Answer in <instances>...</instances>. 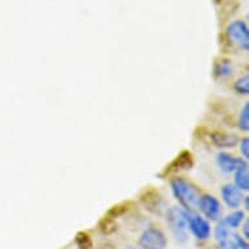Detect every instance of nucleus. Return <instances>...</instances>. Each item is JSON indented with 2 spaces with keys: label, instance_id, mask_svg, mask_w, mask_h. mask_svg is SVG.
Listing matches in <instances>:
<instances>
[{
  "label": "nucleus",
  "instance_id": "f257e3e1",
  "mask_svg": "<svg viewBox=\"0 0 249 249\" xmlns=\"http://www.w3.org/2000/svg\"><path fill=\"white\" fill-rule=\"evenodd\" d=\"M171 189L175 198L179 201L184 210L189 213H195V210H197L201 193L191 181L180 176L174 178L171 180Z\"/></svg>",
  "mask_w": 249,
  "mask_h": 249
},
{
  "label": "nucleus",
  "instance_id": "f03ea898",
  "mask_svg": "<svg viewBox=\"0 0 249 249\" xmlns=\"http://www.w3.org/2000/svg\"><path fill=\"white\" fill-rule=\"evenodd\" d=\"M188 214L189 212L179 206H172L166 214L170 230L179 244H184L188 240Z\"/></svg>",
  "mask_w": 249,
  "mask_h": 249
},
{
  "label": "nucleus",
  "instance_id": "7ed1b4c3",
  "mask_svg": "<svg viewBox=\"0 0 249 249\" xmlns=\"http://www.w3.org/2000/svg\"><path fill=\"white\" fill-rule=\"evenodd\" d=\"M229 41L243 51L249 50V29L243 20H235L226 30Z\"/></svg>",
  "mask_w": 249,
  "mask_h": 249
},
{
  "label": "nucleus",
  "instance_id": "20e7f679",
  "mask_svg": "<svg viewBox=\"0 0 249 249\" xmlns=\"http://www.w3.org/2000/svg\"><path fill=\"white\" fill-rule=\"evenodd\" d=\"M139 245L142 249H166L167 237L162 230L147 227L139 237Z\"/></svg>",
  "mask_w": 249,
  "mask_h": 249
},
{
  "label": "nucleus",
  "instance_id": "39448f33",
  "mask_svg": "<svg viewBox=\"0 0 249 249\" xmlns=\"http://www.w3.org/2000/svg\"><path fill=\"white\" fill-rule=\"evenodd\" d=\"M197 209L205 215V219L218 222L222 218V205L212 195H204L200 197Z\"/></svg>",
  "mask_w": 249,
  "mask_h": 249
},
{
  "label": "nucleus",
  "instance_id": "423d86ee",
  "mask_svg": "<svg viewBox=\"0 0 249 249\" xmlns=\"http://www.w3.org/2000/svg\"><path fill=\"white\" fill-rule=\"evenodd\" d=\"M188 230L197 240L201 241L209 239L212 233V227L208 219H205L204 216L198 215L196 213L188 214Z\"/></svg>",
  "mask_w": 249,
  "mask_h": 249
},
{
  "label": "nucleus",
  "instance_id": "0eeeda50",
  "mask_svg": "<svg viewBox=\"0 0 249 249\" xmlns=\"http://www.w3.org/2000/svg\"><path fill=\"white\" fill-rule=\"evenodd\" d=\"M216 164H218V167L221 168V171H223L225 174H232V172H235L236 170H239V168L248 163L241 158H236V157H233V155L229 154L226 151H221L219 154L216 155Z\"/></svg>",
  "mask_w": 249,
  "mask_h": 249
},
{
  "label": "nucleus",
  "instance_id": "6e6552de",
  "mask_svg": "<svg viewBox=\"0 0 249 249\" xmlns=\"http://www.w3.org/2000/svg\"><path fill=\"white\" fill-rule=\"evenodd\" d=\"M222 195V200L225 202L229 208L231 209H236L239 208L241 204H243V192L240 189H237L233 184H227L225 185L221 191Z\"/></svg>",
  "mask_w": 249,
  "mask_h": 249
},
{
  "label": "nucleus",
  "instance_id": "1a4fd4ad",
  "mask_svg": "<svg viewBox=\"0 0 249 249\" xmlns=\"http://www.w3.org/2000/svg\"><path fill=\"white\" fill-rule=\"evenodd\" d=\"M210 140L216 147H225V149L236 146L239 142L236 136L232 133H226V132H213L210 135Z\"/></svg>",
  "mask_w": 249,
  "mask_h": 249
},
{
  "label": "nucleus",
  "instance_id": "9d476101",
  "mask_svg": "<svg viewBox=\"0 0 249 249\" xmlns=\"http://www.w3.org/2000/svg\"><path fill=\"white\" fill-rule=\"evenodd\" d=\"M141 201L146 206V209L155 213H158V209L162 208V205H163V198L160 193L155 192L154 189H146L141 195Z\"/></svg>",
  "mask_w": 249,
  "mask_h": 249
},
{
  "label": "nucleus",
  "instance_id": "9b49d317",
  "mask_svg": "<svg viewBox=\"0 0 249 249\" xmlns=\"http://www.w3.org/2000/svg\"><path fill=\"white\" fill-rule=\"evenodd\" d=\"M193 166V157L189 151H183L178 155L174 162L168 167L172 171H183V170H189Z\"/></svg>",
  "mask_w": 249,
  "mask_h": 249
},
{
  "label": "nucleus",
  "instance_id": "f8f14e48",
  "mask_svg": "<svg viewBox=\"0 0 249 249\" xmlns=\"http://www.w3.org/2000/svg\"><path fill=\"white\" fill-rule=\"evenodd\" d=\"M235 174V187L237 189H240L241 192H247L249 191V168L248 164H245L243 167L233 172Z\"/></svg>",
  "mask_w": 249,
  "mask_h": 249
},
{
  "label": "nucleus",
  "instance_id": "ddd939ff",
  "mask_svg": "<svg viewBox=\"0 0 249 249\" xmlns=\"http://www.w3.org/2000/svg\"><path fill=\"white\" fill-rule=\"evenodd\" d=\"M233 73L232 63L227 59H222L215 64L214 74L216 78H229Z\"/></svg>",
  "mask_w": 249,
  "mask_h": 249
},
{
  "label": "nucleus",
  "instance_id": "4468645a",
  "mask_svg": "<svg viewBox=\"0 0 249 249\" xmlns=\"http://www.w3.org/2000/svg\"><path fill=\"white\" fill-rule=\"evenodd\" d=\"M244 218V212H241V210H235V212H232L231 214H229V215L226 216L223 222H225L226 226H227L229 229H237V227L243 223Z\"/></svg>",
  "mask_w": 249,
  "mask_h": 249
},
{
  "label": "nucleus",
  "instance_id": "2eb2a0df",
  "mask_svg": "<svg viewBox=\"0 0 249 249\" xmlns=\"http://www.w3.org/2000/svg\"><path fill=\"white\" fill-rule=\"evenodd\" d=\"M230 229L226 226V223L223 221L218 222V225L215 227V231H214V237L218 244H222L225 241L230 240Z\"/></svg>",
  "mask_w": 249,
  "mask_h": 249
},
{
  "label": "nucleus",
  "instance_id": "dca6fc26",
  "mask_svg": "<svg viewBox=\"0 0 249 249\" xmlns=\"http://www.w3.org/2000/svg\"><path fill=\"white\" fill-rule=\"evenodd\" d=\"M233 89L236 91L237 94L241 95H248L249 94V76H244L240 77L235 84H233Z\"/></svg>",
  "mask_w": 249,
  "mask_h": 249
},
{
  "label": "nucleus",
  "instance_id": "f3484780",
  "mask_svg": "<svg viewBox=\"0 0 249 249\" xmlns=\"http://www.w3.org/2000/svg\"><path fill=\"white\" fill-rule=\"evenodd\" d=\"M239 128L243 132L249 131V105L245 103L239 115Z\"/></svg>",
  "mask_w": 249,
  "mask_h": 249
},
{
  "label": "nucleus",
  "instance_id": "a211bd4d",
  "mask_svg": "<svg viewBox=\"0 0 249 249\" xmlns=\"http://www.w3.org/2000/svg\"><path fill=\"white\" fill-rule=\"evenodd\" d=\"M233 243H235V245L237 247V249H249V244L248 241H247V239H244V237H241L240 235H233Z\"/></svg>",
  "mask_w": 249,
  "mask_h": 249
},
{
  "label": "nucleus",
  "instance_id": "6ab92c4d",
  "mask_svg": "<svg viewBox=\"0 0 249 249\" xmlns=\"http://www.w3.org/2000/svg\"><path fill=\"white\" fill-rule=\"evenodd\" d=\"M239 145H240L241 155L244 157L245 160H248L249 158V139L248 137H245V139L241 140Z\"/></svg>",
  "mask_w": 249,
  "mask_h": 249
},
{
  "label": "nucleus",
  "instance_id": "aec40b11",
  "mask_svg": "<svg viewBox=\"0 0 249 249\" xmlns=\"http://www.w3.org/2000/svg\"><path fill=\"white\" fill-rule=\"evenodd\" d=\"M219 249H237V247L235 245V243H233L231 239L227 241H225V243H222V244H219Z\"/></svg>",
  "mask_w": 249,
  "mask_h": 249
},
{
  "label": "nucleus",
  "instance_id": "412c9836",
  "mask_svg": "<svg viewBox=\"0 0 249 249\" xmlns=\"http://www.w3.org/2000/svg\"><path fill=\"white\" fill-rule=\"evenodd\" d=\"M243 232H244V239L248 240L249 239V222L245 221L244 226H243Z\"/></svg>",
  "mask_w": 249,
  "mask_h": 249
},
{
  "label": "nucleus",
  "instance_id": "4be33fe9",
  "mask_svg": "<svg viewBox=\"0 0 249 249\" xmlns=\"http://www.w3.org/2000/svg\"><path fill=\"white\" fill-rule=\"evenodd\" d=\"M243 201H244L245 210H249V197H244V198H243Z\"/></svg>",
  "mask_w": 249,
  "mask_h": 249
}]
</instances>
